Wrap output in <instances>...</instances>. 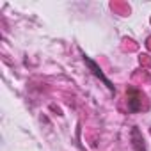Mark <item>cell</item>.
Returning a JSON list of instances; mask_svg holds the SVG:
<instances>
[{
	"label": "cell",
	"mask_w": 151,
	"mask_h": 151,
	"mask_svg": "<svg viewBox=\"0 0 151 151\" xmlns=\"http://www.w3.org/2000/svg\"><path fill=\"white\" fill-rule=\"evenodd\" d=\"M126 94H128V109H130L132 112H139V110L142 109L144 94H142L139 89H135V87H128Z\"/></svg>",
	"instance_id": "obj_2"
},
{
	"label": "cell",
	"mask_w": 151,
	"mask_h": 151,
	"mask_svg": "<svg viewBox=\"0 0 151 151\" xmlns=\"http://www.w3.org/2000/svg\"><path fill=\"white\" fill-rule=\"evenodd\" d=\"M84 62H86V66L89 68V71H91V73L94 75V77H96V78H100V80H101V82H103V84H105V86L109 87V91H112V93L116 91L114 84H112V82H110V80H109V78L105 77V75H103V69H101V68H100V66H98V64H96V62H94L93 59H91V57L84 55Z\"/></svg>",
	"instance_id": "obj_1"
},
{
	"label": "cell",
	"mask_w": 151,
	"mask_h": 151,
	"mask_svg": "<svg viewBox=\"0 0 151 151\" xmlns=\"http://www.w3.org/2000/svg\"><path fill=\"white\" fill-rule=\"evenodd\" d=\"M132 146L135 151H146V144H144V137L140 133V130L137 126L132 128Z\"/></svg>",
	"instance_id": "obj_3"
}]
</instances>
